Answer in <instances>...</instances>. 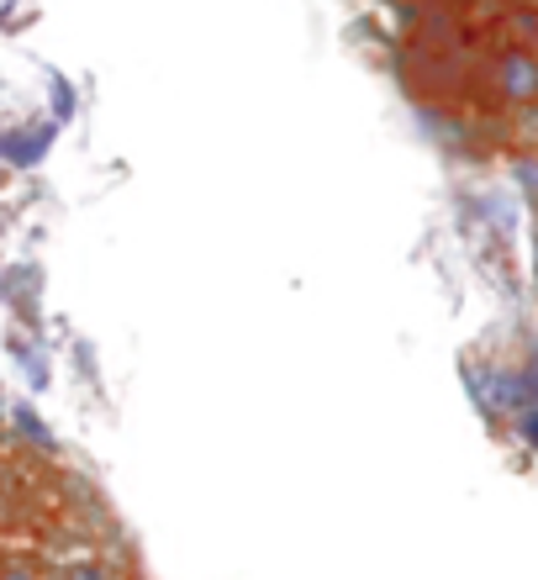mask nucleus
I'll return each mask as SVG.
<instances>
[{"label":"nucleus","instance_id":"1","mask_svg":"<svg viewBox=\"0 0 538 580\" xmlns=\"http://www.w3.org/2000/svg\"><path fill=\"white\" fill-rule=\"evenodd\" d=\"M465 386L486 417H517V411L528 407L517 369H502V364H465Z\"/></svg>","mask_w":538,"mask_h":580},{"label":"nucleus","instance_id":"2","mask_svg":"<svg viewBox=\"0 0 538 580\" xmlns=\"http://www.w3.org/2000/svg\"><path fill=\"white\" fill-rule=\"evenodd\" d=\"M491 85H496V96L513 100V106H534L538 100V53L507 49L491 64Z\"/></svg>","mask_w":538,"mask_h":580},{"label":"nucleus","instance_id":"3","mask_svg":"<svg viewBox=\"0 0 538 580\" xmlns=\"http://www.w3.org/2000/svg\"><path fill=\"white\" fill-rule=\"evenodd\" d=\"M49 143H53V127H32V132H0V164H11V170H32V164H43Z\"/></svg>","mask_w":538,"mask_h":580},{"label":"nucleus","instance_id":"4","mask_svg":"<svg viewBox=\"0 0 538 580\" xmlns=\"http://www.w3.org/2000/svg\"><path fill=\"white\" fill-rule=\"evenodd\" d=\"M11 422H17V433H26V438H32V443H43V449H53L49 428L37 422V411H32V407H17V411H11Z\"/></svg>","mask_w":538,"mask_h":580},{"label":"nucleus","instance_id":"5","mask_svg":"<svg viewBox=\"0 0 538 580\" xmlns=\"http://www.w3.org/2000/svg\"><path fill=\"white\" fill-rule=\"evenodd\" d=\"M69 117H74V85L53 79V121H69Z\"/></svg>","mask_w":538,"mask_h":580},{"label":"nucleus","instance_id":"6","mask_svg":"<svg viewBox=\"0 0 538 580\" xmlns=\"http://www.w3.org/2000/svg\"><path fill=\"white\" fill-rule=\"evenodd\" d=\"M517 438H523V443H528V449L538 454V407L517 411Z\"/></svg>","mask_w":538,"mask_h":580},{"label":"nucleus","instance_id":"7","mask_svg":"<svg viewBox=\"0 0 538 580\" xmlns=\"http://www.w3.org/2000/svg\"><path fill=\"white\" fill-rule=\"evenodd\" d=\"M517 185L538 201V159H517Z\"/></svg>","mask_w":538,"mask_h":580},{"label":"nucleus","instance_id":"8","mask_svg":"<svg viewBox=\"0 0 538 580\" xmlns=\"http://www.w3.org/2000/svg\"><path fill=\"white\" fill-rule=\"evenodd\" d=\"M517 380H523V401H528V407H538V364L517 369ZM528 407H523V411H528Z\"/></svg>","mask_w":538,"mask_h":580},{"label":"nucleus","instance_id":"9","mask_svg":"<svg viewBox=\"0 0 538 580\" xmlns=\"http://www.w3.org/2000/svg\"><path fill=\"white\" fill-rule=\"evenodd\" d=\"M0 580H49V576L32 570V565H0Z\"/></svg>","mask_w":538,"mask_h":580},{"label":"nucleus","instance_id":"10","mask_svg":"<svg viewBox=\"0 0 538 580\" xmlns=\"http://www.w3.org/2000/svg\"><path fill=\"white\" fill-rule=\"evenodd\" d=\"M64 580H106V576H100L96 565H74V570H69V576H64Z\"/></svg>","mask_w":538,"mask_h":580}]
</instances>
